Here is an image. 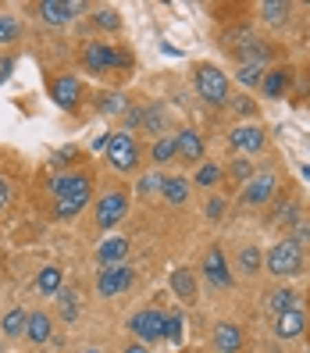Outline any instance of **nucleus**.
<instances>
[{
  "label": "nucleus",
  "instance_id": "6ab92c4d",
  "mask_svg": "<svg viewBox=\"0 0 310 353\" xmlns=\"http://www.w3.org/2000/svg\"><path fill=\"white\" fill-rule=\"evenodd\" d=\"M172 293L182 300V303H193L196 300V279L189 268H178V272H172Z\"/></svg>",
  "mask_w": 310,
  "mask_h": 353
},
{
  "label": "nucleus",
  "instance_id": "423d86ee",
  "mask_svg": "<svg viewBox=\"0 0 310 353\" xmlns=\"http://www.w3.org/2000/svg\"><path fill=\"white\" fill-rule=\"evenodd\" d=\"M129 285H132V268H125V264L103 268V272H100V279H96L100 296H118V293H125Z\"/></svg>",
  "mask_w": 310,
  "mask_h": 353
},
{
  "label": "nucleus",
  "instance_id": "393cba45",
  "mask_svg": "<svg viewBox=\"0 0 310 353\" xmlns=\"http://www.w3.org/2000/svg\"><path fill=\"white\" fill-rule=\"evenodd\" d=\"M260 264H264V254L257 250V246H242V254H239V272L257 275V272H260Z\"/></svg>",
  "mask_w": 310,
  "mask_h": 353
},
{
  "label": "nucleus",
  "instance_id": "c756f323",
  "mask_svg": "<svg viewBox=\"0 0 310 353\" xmlns=\"http://www.w3.org/2000/svg\"><path fill=\"white\" fill-rule=\"evenodd\" d=\"M125 108H129V103H125L121 93H103L100 97V111L103 114H125Z\"/></svg>",
  "mask_w": 310,
  "mask_h": 353
},
{
  "label": "nucleus",
  "instance_id": "aec40b11",
  "mask_svg": "<svg viewBox=\"0 0 310 353\" xmlns=\"http://www.w3.org/2000/svg\"><path fill=\"white\" fill-rule=\"evenodd\" d=\"M236 57L242 61V65H257V68H264V61H267V47L260 43V39H246V43H239L236 47Z\"/></svg>",
  "mask_w": 310,
  "mask_h": 353
},
{
  "label": "nucleus",
  "instance_id": "7c9ffc66",
  "mask_svg": "<svg viewBox=\"0 0 310 353\" xmlns=\"http://www.w3.org/2000/svg\"><path fill=\"white\" fill-rule=\"evenodd\" d=\"M93 22H96L100 29L114 32V29H121V14H118V11H111V8H100V11L93 14Z\"/></svg>",
  "mask_w": 310,
  "mask_h": 353
},
{
  "label": "nucleus",
  "instance_id": "20e7f679",
  "mask_svg": "<svg viewBox=\"0 0 310 353\" xmlns=\"http://www.w3.org/2000/svg\"><path fill=\"white\" fill-rule=\"evenodd\" d=\"M107 161H111V168H118V172H132L136 164H139V150H136V143H132V136L129 132H114V136H107Z\"/></svg>",
  "mask_w": 310,
  "mask_h": 353
},
{
  "label": "nucleus",
  "instance_id": "c9c22d12",
  "mask_svg": "<svg viewBox=\"0 0 310 353\" xmlns=\"http://www.w3.org/2000/svg\"><path fill=\"white\" fill-rule=\"evenodd\" d=\"M164 185V179L161 175H143L139 182H136V190H139V196H150V193H157Z\"/></svg>",
  "mask_w": 310,
  "mask_h": 353
},
{
  "label": "nucleus",
  "instance_id": "412c9836",
  "mask_svg": "<svg viewBox=\"0 0 310 353\" xmlns=\"http://www.w3.org/2000/svg\"><path fill=\"white\" fill-rule=\"evenodd\" d=\"M50 332H54L50 318L43 314V310H32L29 321H25V336H29L32 343H47V339H50Z\"/></svg>",
  "mask_w": 310,
  "mask_h": 353
},
{
  "label": "nucleus",
  "instance_id": "2eb2a0df",
  "mask_svg": "<svg viewBox=\"0 0 310 353\" xmlns=\"http://www.w3.org/2000/svg\"><path fill=\"white\" fill-rule=\"evenodd\" d=\"M175 157L178 161H200L203 157V139L193 132V129H182L175 136Z\"/></svg>",
  "mask_w": 310,
  "mask_h": 353
},
{
  "label": "nucleus",
  "instance_id": "b1692460",
  "mask_svg": "<svg viewBox=\"0 0 310 353\" xmlns=\"http://www.w3.org/2000/svg\"><path fill=\"white\" fill-rule=\"evenodd\" d=\"M161 193H164V200L168 203H185V196H189V182L185 179H164V185H161Z\"/></svg>",
  "mask_w": 310,
  "mask_h": 353
},
{
  "label": "nucleus",
  "instance_id": "a878e982",
  "mask_svg": "<svg viewBox=\"0 0 310 353\" xmlns=\"http://www.w3.org/2000/svg\"><path fill=\"white\" fill-rule=\"evenodd\" d=\"M86 203H90V193H79V196H65V200H57V218H75Z\"/></svg>",
  "mask_w": 310,
  "mask_h": 353
},
{
  "label": "nucleus",
  "instance_id": "09e8293b",
  "mask_svg": "<svg viewBox=\"0 0 310 353\" xmlns=\"http://www.w3.org/2000/svg\"><path fill=\"white\" fill-rule=\"evenodd\" d=\"M303 175H307V179H310V164H307V168H303Z\"/></svg>",
  "mask_w": 310,
  "mask_h": 353
},
{
  "label": "nucleus",
  "instance_id": "f704fd0d",
  "mask_svg": "<svg viewBox=\"0 0 310 353\" xmlns=\"http://www.w3.org/2000/svg\"><path fill=\"white\" fill-rule=\"evenodd\" d=\"M11 39H18V22L14 14H0V43H11Z\"/></svg>",
  "mask_w": 310,
  "mask_h": 353
},
{
  "label": "nucleus",
  "instance_id": "0eeeda50",
  "mask_svg": "<svg viewBox=\"0 0 310 353\" xmlns=\"http://www.w3.org/2000/svg\"><path fill=\"white\" fill-rule=\"evenodd\" d=\"M129 211V196L125 193H107L100 203H96V225L100 228H114Z\"/></svg>",
  "mask_w": 310,
  "mask_h": 353
},
{
  "label": "nucleus",
  "instance_id": "e433bc0d",
  "mask_svg": "<svg viewBox=\"0 0 310 353\" xmlns=\"http://www.w3.org/2000/svg\"><path fill=\"white\" fill-rule=\"evenodd\" d=\"M221 179V168L218 164H203V168L196 172V185H214Z\"/></svg>",
  "mask_w": 310,
  "mask_h": 353
},
{
  "label": "nucleus",
  "instance_id": "5701e85b",
  "mask_svg": "<svg viewBox=\"0 0 310 353\" xmlns=\"http://www.w3.org/2000/svg\"><path fill=\"white\" fill-rule=\"evenodd\" d=\"M61 282H65V272L61 268H43L39 272V279H36V285H39V293H47V296H54V293H61Z\"/></svg>",
  "mask_w": 310,
  "mask_h": 353
},
{
  "label": "nucleus",
  "instance_id": "9b49d317",
  "mask_svg": "<svg viewBox=\"0 0 310 353\" xmlns=\"http://www.w3.org/2000/svg\"><path fill=\"white\" fill-rule=\"evenodd\" d=\"M79 11H86V4H68V0H43V4H39V14H43V22H50V26L72 22Z\"/></svg>",
  "mask_w": 310,
  "mask_h": 353
},
{
  "label": "nucleus",
  "instance_id": "58836bf2",
  "mask_svg": "<svg viewBox=\"0 0 310 353\" xmlns=\"http://www.w3.org/2000/svg\"><path fill=\"white\" fill-rule=\"evenodd\" d=\"M75 300H79L75 293H61V314H65L68 321H72V318L79 314V303H75Z\"/></svg>",
  "mask_w": 310,
  "mask_h": 353
},
{
  "label": "nucleus",
  "instance_id": "4468645a",
  "mask_svg": "<svg viewBox=\"0 0 310 353\" xmlns=\"http://www.w3.org/2000/svg\"><path fill=\"white\" fill-rule=\"evenodd\" d=\"M214 350H218V353H239V350H242V332H239V325L221 321V325L214 328Z\"/></svg>",
  "mask_w": 310,
  "mask_h": 353
},
{
  "label": "nucleus",
  "instance_id": "49530a36",
  "mask_svg": "<svg viewBox=\"0 0 310 353\" xmlns=\"http://www.w3.org/2000/svg\"><path fill=\"white\" fill-rule=\"evenodd\" d=\"M11 68H14V61H11V57H0V82L11 75Z\"/></svg>",
  "mask_w": 310,
  "mask_h": 353
},
{
  "label": "nucleus",
  "instance_id": "de8ad7c7",
  "mask_svg": "<svg viewBox=\"0 0 310 353\" xmlns=\"http://www.w3.org/2000/svg\"><path fill=\"white\" fill-rule=\"evenodd\" d=\"M125 353H147V346H129Z\"/></svg>",
  "mask_w": 310,
  "mask_h": 353
},
{
  "label": "nucleus",
  "instance_id": "f8f14e48",
  "mask_svg": "<svg viewBox=\"0 0 310 353\" xmlns=\"http://www.w3.org/2000/svg\"><path fill=\"white\" fill-rule=\"evenodd\" d=\"M303 332H307L303 310H285V314L275 318V336H278V339H300Z\"/></svg>",
  "mask_w": 310,
  "mask_h": 353
},
{
  "label": "nucleus",
  "instance_id": "a19ab883",
  "mask_svg": "<svg viewBox=\"0 0 310 353\" xmlns=\"http://www.w3.org/2000/svg\"><path fill=\"white\" fill-rule=\"evenodd\" d=\"M289 239H293L300 250H303V243H310V221H300L296 225V236H289Z\"/></svg>",
  "mask_w": 310,
  "mask_h": 353
},
{
  "label": "nucleus",
  "instance_id": "39448f33",
  "mask_svg": "<svg viewBox=\"0 0 310 353\" xmlns=\"http://www.w3.org/2000/svg\"><path fill=\"white\" fill-rule=\"evenodd\" d=\"M129 328H132V336L139 343H157V339H164V314L154 310V307H147V310H139V314H132Z\"/></svg>",
  "mask_w": 310,
  "mask_h": 353
},
{
  "label": "nucleus",
  "instance_id": "6e6552de",
  "mask_svg": "<svg viewBox=\"0 0 310 353\" xmlns=\"http://www.w3.org/2000/svg\"><path fill=\"white\" fill-rule=\"evenodd\" d=\"M203 279L211 282L214 289H229L232 285V275H229V261H225V254L218 250V246H211L203 257Z\"/></svg>",
  "mask_w": 310,
  "mask_h": 353
},
{
  "label": "nucleus",
  "instance_id": "f3484780",
  "mask_svg": "<svg viewBox=\"0 0 310 353\" xmlns=\"http://www.w3.org/2000/svg\"><path fill=\"white\" fill-rule=\"evenodd\" d=\"M139 125H143V132H150V136H157V139H161V132L168 129V114H164L161 103L139 108Z\"/></svg>",
  "mask_w": 310,
  "mask_h": 353
},
{
  "label": "nucleus",
  "instance_id": "f257e3e1",
  "mask_svg": "<svg viewBox=\"0 0 310 353\" xmlns=\"http://www.w3.org/2000/svg\"><path fill=\"white\" fill-rule=\"evenodd\" d=\"M267 272H271L275 279H289V275H300V268H303V250L293 243V239H282L275 243L271 250H267Z\"/></svg>",
  "mask_w": 310,
  "mask_h": 353
},
{
  "label": "nucleus",
  "instance_id": "f03ea898",
  "mask_svg": "<svg viewBox=\"0 0 310 353\" xmlns=\"http://www.w3.org/2000/svg\"><path fill=\"white\" fill-rule=\"evenodd\" d=\"M82 61H86V68L93 75H103V72H111V68H129L132 65V57L125 50L111 47V43H90L86 50H82Z\"/></svg>",
  "mask_w": 310,
  "mask_h": 353
},
{
  "label": "nucleus",
  "instance_id": "c03bdc74",
  "mask_svg": "<svg viewBox=\"0 0 310 353\" xmlns=\"http://www.w3.org/2000/svg\"><path fill=\"white\" fill-rule=\"evenodd\" d=\"M236 111H239V114H254V103H250V97H236Z\"/></svg>",
  "mask_w": 310,
  "mask_h": 353
},
{
  "label": "nucleus",
  "instance_id": "ddd939ff",
  "mask_svg": "<svg viewBox=\"0 0 310 353\" xmlns=\"http://www.w3.org/2000/svg\"><path fill=\"white\" fill-rule=\"evenodd\" d=\"M229 143H232L236 150H246V154H257V150L264 147V129H257V125H239V129H232Z\"/></svg>",
  "mask_w": 310,
  "mask_h": 353
},
{
  "label": "nucleus",
  "instance_id": "4be33fe9",
  "mask_svg": "<svg viewBox=\"0 0 310 353\" xmlns=\"http://www.w3.org/2000/svg\"><path fill=\"white\" fill-rule=\"evenodd\" d=\"M285 86H289V72H285V68H271V72H264V82H260L264 97L278 100V97L285 93Z\"/></svg>",
  "mask_w": 310,
  "mask_h": 353
},
{
  "label": "nucleus",
  "instance_id": "ea45409f",
  "mask_svg": "<svg viewBox=\"0 0 310 353\" xmlns=\"http://www.w3.org/2000/svg\"><path fill=\"white\" fill-rule=\"evenodd\" d=\"M275 221H296V203H293V200L278 203V207H275Z\"/></svg>",
  "mask_w": 310,
  "mask_h": 353
},
{
  "label": "nucleus",
  "instance_id": "dca6fc26",
  "mask_svg": "<svg viewBox=\"0 0 310 353\" xmlns=\"http://www.w3.org/2000/svg\"><path fill=\"white\" fill-rule=\"evenodd\" d=\"M54 193H57V200L90 193V175H82V172H75V175H57V179H54Z\"/></svg>",
  "mask_w": 310,
  "mask_h": 353
},
{
  "label": "nucleus",
  "instance_id": "1a4fd4ad",
  "mask_svg": "<svg viewBox=\"0 0 310 353\" xmlns=\"http://www.w3.org/2000/svg\"><path fill=\"white\" fill-rule=\"evenodd\" d=\"M50 97H54V103H57L61 111H75V108H79V100H82L79 79H72V75L54 79V82H50Z\"/></svg>",
  "mask_w": 310,
  "mask_h": 353
},
{
  "label": "nucleus",
  "instance_id": "473e14b6",
  "mask_svg": "<svg viewBox=\"0 0 310 353\" xmlns=\"http://www.w3.org/2000/svg\"><path fill=\"white\" fill-rule=\"evenodd\" d=\"M164 339H172L175 346L182 343V314H178V310L172 318H164Z\"/></svg>",
  "mask_w": 310,
  "mask_h": 353
},
{
  "label": "nucleus",
  "instance_id": "7ed1b4c3",
  "mask_svg": "<svg viewBox=\"0 0 310 353\" xmlns=\"http://www.w3.org/2000/svg\"><path fill=\"white\" fill-rule=\"evenodd\" d=\"M196 90L203 100H211V103H229V79H225L221 68L214 65H200L196 68Z\"/></svg>",
  "mask_w": 310,
  "mask_h": 353
},
{
  "label": "nucleus",
  "instance_id": "2f4dec72",
  "mask_svg": "<svg viewBox=\"0 0 310 353\" xmlns=\"http://www.w3.org/2000/svg\"><path fill=\"white\" fill-rule=\"evenodd\" d=\"M236 79L242 82V86H260V82H264V68H257V65H239Z\"/></svg>",
  "mask_w": 310,
  "mask_h": 353
},
{
  "label": "nucleus",
  "instance_id": "c85d7f7f",
  "mask_svg": "<svg viewBox=\"0 0 310 353\" xmlns=\"http://www.w3.org/2000/svg\"><path fill=\"white\" fill-rule=\"evenodd\" d=\"M150 154H154L157 164H168V161L175 157V136H161V139L154 143V150H150Z\"/></svg>",
  "mask_w": 310,
  "mask_h": 353
},
{
  "label": "nucleus",
  "instance_id": "9d476101",
  "mask_svg": "<svg viewBox=\"0 0 310 353\" xmlns=\"http://www.w3.org/2000/svg\"><path fill=\"white\" fill-rule=\"evenodd\" d=\"M278 190V179L271 172H264V175H254L250 182H246V190H242V203L246 207H260L271 200V193Z\"/></svg>",
  "mask_w": 310,
  "mask_h": 353
},
{
  "label": "nucleus",
  "instance_id": "4c0bfd02",
  "mask_svg": "<svg viewBox=\"0 0 310 353\" xmlns=\"http://www.w3.org/2000/svg\"><path fill=\"white\" fill-rule=\"evenodd\" d=\"M229 175H232L236 182H250V179H254V164H250V161H236L232 168H229Z\"/></svg>",
  "mask_w": 310,
  "mask_h": 353
},
{
  "label": "nucleus",
  "instance_id": "bb28decb",
  "mask_svg": "<svg viewBox=\"0 0 310 353\" xmlns=\"http://www.w3.org/2000/svg\"><path fill=\"white\" fill-rule=\"evenodd\" d=\"M25 321H29V314L14 307V310H8V318L0 328H4V336H25Z\"/></svg>",
  "mask_w": 310,
  "mask_h": 353
},
{
  "label": "nucleus",
  "instance_id": "a18cd8bd",
  "mask_svg": "<svg viewBox=\"0 0 310 353\" xmlns=\"http://www.w3.org/2000/svg\"><path fill=\"white\" fill-rule=\"evenodd\" d=\"M11 203V190H8V182L0 179V211H4V207Z\"/></svg>",
  "mask_w": 310,
  "mask_h": 353
},
{
  "label": "nucleus",
  "instance_id": "a211bd4d",
  "mask_svg": "<svg viewBox=\"0 0 310 353\" xmlns=\"http://www.w3.org/2000/svg\"><path fill=\"white\" fill-rule=\"evenodd\" d=\"M125 254H129V243L121 239V236H114V239H103V243H100L96 261H100L103 268H114V264L125 261Z\"/></svg>",
  "mask_w": 310,
  "mask_h": 353
},
{
  "label": "nucleus",
  "instance_id": "72a5a7b5",
  "mask_svg": "<svg viewBox=\"0 0 310 353\" xmlns=\"http://www.w3.org/2000/svg\"><path fill=\"white\" fill-rule=\"evenodd\" d=\"M264 18L267 22H282V18L289 14V4H282V0H267V4H260Z\"/></svg>",
  "mask_w": 310,
  "mask_h": 353
},
{
  "label": "nucleus",
  "instance_id": "37998d69",
  "mask_svg": "<svg viewBox=\"0 0 310 353\" xmlns=\"http://www.w3.org/2000/svg\"><path fill=\"white\" fill-rule=\"evenodd\" d=\"M72 161H75V147H61L54 154V164H72Z\"/></svg>",
  "mask_w": 310,
  "mask_h": 353
},
{
  "label": "nucleus",
  "instance_id": "8fccbe9b",
  "mask_svg": "<svg viewBox=\"0 0 310 353\" xmlns=\"http://www.w3.org/2000/svg\"><path fill=\"white\" fill-rule=\"evenodd\" d=\"M86 353H100V350H86Z\"/></svg>",
  "mask_w": 310,
  "mask_h": 353
},
{
  "label": "nucleus",
  "instance_id": "79ce46f5",
  "mask_svg": "<svg viewBox=\"0 0 310 353\" xmlns=\"http://www.w3.org/2000/svg\"><path fill=\"white\" fill-rule=\"evenodd\" d=\"M221 214H225V200H221V196H214L211 203H207V218H214V221H218Z\"/></svg>",
  "mask_w": 310,
  "mask_h": 353
},
{
  "label": "nucleus",
  "instance_id": "cd10ccee",
  "mask_svg": "<svg viewBox=\"0 0 310 353\" xmlns=\"http://www.w3.org/2000/svg\"><path fill=\"white\" fill-rule=\"evenodd\" d=\"M267 307L275 310V318L285 314V310H296V293H289V289H275L271 300H267Z\"/></svg>",
  "mask_w": 310,
  "mask_h": 353
}]
</instances>
